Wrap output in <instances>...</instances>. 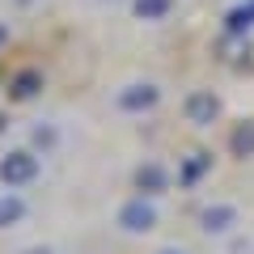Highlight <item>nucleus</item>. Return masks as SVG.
<instances>
[{
    "mask_svg": "<svg viewBox=\"0 0 254 254\" xmlns=\"http://www.w3.org/2000/svg\"><path fill=\"white\" fill-rule=\"evenodd\" d=\"M38 178V157L26 153V148H13V153L0 157V182L4 187H26V182Z\"/></svg>",
    "mask_w": 254,
    "mask_h": 254,
    "instance_id": "f257e3e1",
    "label": "nucleus"
},
{
    "mask_svg": "<svg viewBox=\"0 0 254 254\" xmlns=\"http://www.w3.org/2000/svg\"><path fill=\"white\" fill-rule=\"evenodd\" d=\"M119 229L123 233H148V229H157V208L144 199H131L119 208Z\"/></svg>",
    "mask_w": 254,
    "mask_h": 254,
    "instance_id": "f03ea898",
    "label": "nucleus"
},
{
    "mask_svg": "<svg viewBox=\"0 0 254 254\" xmlns=\"http://www.w3.org/2000/svg\"><path fill=\"white\" fill-rule=\"evenodd\" d=\"M157 98H161V89L148 81H136V85H127L123 93H119V110H127V115H140V110H153Z\"/></svg>",
    "mask_w": 254,
    "mask_h": 254,
    "instance_id": "7ed1b4c3",
    "label": "nucleus"
},
{
    "mask_svg": "<svg viewBox=\"0 0 254 254\" xmlns=\"http://www.w3.org/2000/svg\"><path fill=\"white\" fill-rule=\"evenodd\" d=\"M216 115H220V102H216V93H212V89H195L187 98V119L195 127H208Z\"/></svg>",
    "mask_w": 254,
    "mask_h": 254,
    "instance_id": "20e7f679",
    "label": "nucleus"
},
{
    "mask_svg": "<svg viewBox=\"0 0 254 254\" xmlns=\"http://www.w3.org/2000/svg\"><path fill=\"white\" fill-rule=\"evenodd\" d=\"M136 187L144 190V195H161V190L170 187V174H165L157 161H148V165H140V170H136Z\"/></svg>",
    "mask_w": 254,
    "mask_h": 254,
    "instance_id": "39448f33",
    "label": "nucleus"
},
{
    "mask_svg": "<svg viewBox=\"0 0 254 254\" xmlns=\"http://www.w3.org/2000/svg\"><path fill=\"white\" fill-rule=\"evenodd\" d=\"M38 89H43V72H34V68H26V72H17L9 81V98L13 102H30Z\"/></svg>",
    "mask_w": 254,
    "mask_h": 254,
    "instance_id": "423d86ee",
    "label": "nucleus"
},
{
    "mask_svg": "<svg viewBox=\"0 0 254 254\" xmlns=\"http://www.w3.org/2000/svg\"><path fill=\"white\" fill-rule=\"evenodd\" d=\"M199 220H203V229H208V233H225V229H233L237 208H229V203H216V208H208Z\"/></svg>",
    "mask_w": 254,
    "mask_h": 254,
    "instance_id": "0eeeda50",
    "label": "nucleus"
},
{
    "mask_svg": "<svg viewBox=\"0 0 254 254\" xmlns=\"http://www.w3.org/2000/svg\"><path fill=\"white\" fill-rule=\"evenodd\" d=\"M208 170H212V157L208 153H190L187 165H182V174H178V182H182V187H190V182H199Z\"/></svg>",
    "mask_w": 254,
    "mask_h": 254,
    "instance_id": "6e6552de",
    "label": "nucleus"
},
{
    "mask_svg": "<svg viewBox=\"0 0 254 254\" xmlns=\"http://www.w3.org/2000/svg\"><path fill=\"white\" fill-rule=\"evenodd\" d=\"M170 9H174V0H136V17H144V21L170 17Z\"/></svg>",
    "mask_w": 254,
    "mask_h": 254,
    "instance_id": "1a4fd4ad",
    "label": "nucleus"
},
{
    "mask_svg": "<svg viewBox=\"0 0 254 254\" xmlns=\"http://www.w3.org/2000/svg\"><path fill=\"white\" fill-rule=\"evenodd\" d=\"M229 148H233L237 157H254V123H242L233 131V140H229Z\"/></svg>",
    "mask_w": 254,
    "mask_h": 254,
    "instance_id": "9d476101",
    "label": "nucleus"
},
{
    "mask_svg": "<svg viewBox=\"0 0 254 254\" xmlns=\"http://www.w3.org/2000/svg\"><path fill=\"white\" fill-rule=\"evenodd\" d=\"M21 216H26V203H21L17 195H4V199H0V229H9V225H17Z\"/></svg>",
    "mask_w": 254,
    "mask_h": 254,
    "instance_id": "9b49d317",
    "label": "nucleus"
},
{
    "mask_svg": "<svg viewBox=\"0 0 254 254\" xmlns=\"http://www.w3.org/2000/svg\"><path fill=\"white\" fill-rule=\"evenodd\" d=\"M254 26V4H242V9L229 13V34H242V30Z\"/></svg>",
    "mask_w": 254,
    "mask_h": 254,
    "instance_id": "f8f14e48",
    "label": "nucleus"
},
{
    "mask_svg": "<svg viewBox=\"0 0 254 254\" xmlns=\"http://www.w3.org/2000/svg\"><path fill=\"white\" fill-rule=\"evenodd\" d=\"M34 144H55V131H47V127H34Z\"/></svg>",
    "mask_w": 254,
    "mask_h": 254,
    "instance_id": "ddd939ff",
    "label": "nucleus"
},
{
    "mask_svg": "<svg viewBox=\"0 0 254 254\" xmlns=\"http://www.w3.org/2000/svg\"><path fill=\"white\" fill-rule=\"evenodd\" d=\"M9 43V26H4V21H0V47Z\"/></svg>",
    "mask_w": 254,
    "mask_h": 254,
    "instance_id": "4468645a",
    "label": "nucleus"
},
{
    "mask_svg": "<svg viewBox=\"0 0 254 254\" xmlns=\"http://www.w3.org/2000/svg\"><path fill=\"white\" fill-rule=\"evenodd\" d=\"M26 254H51V250H26Z\"/></svg>",
    "mask_w": 254,
    "mask_h": 254,
    "instance_id": "2eb2a0df",
    "label": "nucleus"
},
{
    "mask_svg": "<svg viewBox=\"0 0 254 254\" xmlns=\"http://www.w3.org/2000/svg\"><path fill=\"white\" fill-rule=\"evenodd\" d=\"M157 254H182V250H157Z\"/></svg>",
    "mask_w": 254,
    "mask_h": 254,
    "instance_id": "dca6fc26",
    "label": "nucleus"
},
{
    "mask_svg": "<svg viewBox=\"0 0 254 254\" xmlns=\"http://www.w3.org/2000/svg\"><path fill=\"white\" fill-rule=\"evenodd\" d=\"M17 4H30V0H17Z\"/></svg>",
    "mask_w": 254,
    "mask_h": 254,
    "instance_id": "f3484780",
    "label": "nucleus"
}]
</instances>
